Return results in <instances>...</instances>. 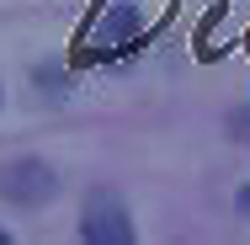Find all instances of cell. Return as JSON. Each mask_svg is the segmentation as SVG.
Listing matches in <instances>:
<instances>
[{
	"label": "cell",
	"instance_id": "obj_1",
	"mask_svg": "<svg viewBox=\"0 0 250 245\" xmlns=\"http://www.w3.org/2000/svg\"><path fill=\"white\" fill-rule=\"evenodd\" d=\"M80 235L91 245H133L128 208H123L112 192H91L85 197V213H80Z\"/></svg>",
	"mask_w": 250,
	"mask_h": 245
},
{
	"label": "cell",
	"instance_id": "obj_3",
	"mask_svg": "<svg viewBox=\"0 0 250 245\" xmlns=\"http://www.w3.org/2000/svg\"><path fill=\"white\" fill-rule=\"evenodd\" d=\"M229 128H234V139H245V144H250V107H240V112L229 117Z\"/></svg>",
	"mask_w": 250,
	"mask_h": 245
},
{
	"label": "cell",
	"instance_id": "obj_5",
	"mask_svg": "<svg viewBox=\"0 0 250 245\" xmlns=\"http://www.w3.org/2000/svg\"><path fill=\"white\" fill-rule=\"evenodd\" d=\"M5 240H11V235H5V229H0V245H5Z\"/></svg>",
	"mask_w": 250,
	"mask_h": 245
},
{
	"label": "cell",
	"instance_id": "obj_2",
	"mask_svg": "<svg viewBox=\"0 0 250 245\" xmlns=\"http://www.w3.org/2000/svg\"><path fill=\"white\" fill-rule=\"evenodd\" d=\"M59 192V176H53L43 160H11L5 171H0V197H11V202H21V208H38V202H48Z\"/></svg>",
	"mask_w": 250,
	"mask_h": 245
},
{
	"label": "cell",
	"instance_id": "obj_4",
	"mask_svg": "<svg viewBox=\"0 0 250 245\" xmlns=\"http://www.w3.org/2000/svg\"><path fill=\"white\" fill-rule=\"evenodd\" d=\"M240 208H245V213H250V187H245V192H240Z\"/></svg>",
	"mask_w": 250,
	"mask_h": 245
}]
</instances>
